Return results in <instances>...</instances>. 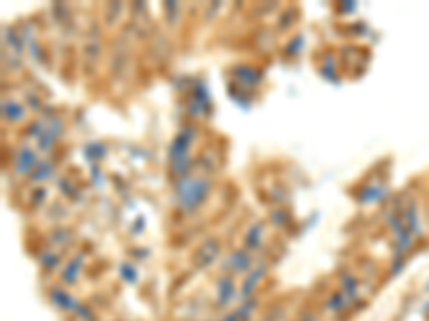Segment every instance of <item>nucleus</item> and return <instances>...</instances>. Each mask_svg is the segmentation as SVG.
Masks as SVG:
<instances>
[{"instance_id": "1", "label": "nucleus", "mask_w": 429, "mask_h": 321, "mask_svg": "<svg viewBox=\"0 0 429 321\" xmlns=\"http://www.w3.org/2000/svg\"><path fill=\"white\" fill-rule=\"evenodd\" d=\"M210 193H212V180L204 172H191L189 176L174 180L176 210L185 216L195 214L206 204Z\"/></svg>"}, {"instance_id": "2", "label": "nucleus", "mask_w": 429, "mask_h": 321, "mask_svg": "<svg viewBox=\"0 0 429 321\" xmlns=\"http://www.w3.org/2000/svg\"><path fill=\"white\" fill-rule=\"evenodd\" d=\"M195 139H198V129L193 124H183L176 131L174 139L170 141V148H168V170H170V176L174 180H178L183 176H189L193 172V165L198 163L195 156L191 154Z\"/></svg>"}, {"instance_id": "3", "label": "nucleus", "mask_w": 429, "mask_h": 321, "mask_svg": "<svg viewBox=\"0 0 429 321\" xmlns=\"http://www.w3.org/2000/svg\"><path fill=\"white\" fill-rule=\"evenodd\" d=\"M222 259H224V243L214 235L204 238L191 253V264L195 270H210L214 264H222Z\"/></svg>"}, {"instance_id": "4", "label": "nucleus", "mask_w": 429, "mask_h": 321, "mask_svg": "<svg viewBox=\"0 0 429 321\" xmlns=\"http://www.w3.org/2000/svg\"><path fill=\"white\" fill-rule=\"evenodd\" d=\"M337 285H339L337 289H341L343 296L350 300L352 310L361 308V306L365 304V298H363V293H361L363 281H361V274H359V272H354L352 268H341V270L337 272Z\"/></svg>"}, {"instance_id": "5", "label": "nucleus", "mask_w": 429, "mask_h": 321, "mask_svg": "<svg viewBox=\"0 0 429 321\" xmlns=\"http://www.w3.org/2000/svg\"><path fill=\"white\" fill-rule=\"evenodd\" d=\"M256 264H258V262H256V255H253L251 251H247V249H243V247H236V249H232V251L222 259L219 268H222V272H226V274H232V276H241V279H243Z\"/></svg>"}, {"instance_id": "6", "label": "nucleus", "mask_w": 429, "mask_h": 321, "mask_svg": "<svg viewBox=\"0 0 429 321\" xmlns=\"http://www.w3.org/2000/svg\"><path fill=\"white\" fill-rule=\"evenodd\" d=\"M185 112L191 116V118H204L212 112V103H210V93L206 88V84L202 79L193 82L191 86V95H189V101L185 105Z\"/></svg>"}, {"instance_id": "7", "label": "nucleus", "mask_w": 429, "mask_h": 321, "mask_svg": "<svg viewBox=\"0 0 429 321\" xmlns=\"http://www.w3.org/2000/svg\"><path fill=\"white\" fill-rule=\"evenodd\" d=\"M212 289H214V304L219 308H228L234 304V300H239V281L232 274L222 272L212 281Z\"/></svg>"}, {"instance_id": "8", "label": "nucleus", "mask_w": 429, "mask_h": 321, "mask_svg": "<svg viewBox=\"0 0 429 321\" xmlns=\"http://www.w3.org/2000/svg\"><path fill=\"white\" fill-rule=\"evenodd\" d=\"M39 165V156H37V150L22 144L18 150H13V156H11V168H13V174L18 178H30V174L35 172V168Z\"/></svg>"}, {"instance_id": "9", "label": "nucleus", "mask_w": 429, "mask_h": 321, "mask_svg": "<svg viewBox=\"0 0 429 321\" xmlns=\"http://www.w3.org/2000/svg\"><path fill=\"white\" fill-rule=\"evenodd\" d=\"M86 270V255L84 253H76L71 255L64 266L58 270V283L64 287H76L82 281V274Z\"/></svg>"}, {"instance_id": "10", "label": "nucleus", "mask_w": 429, "mask_h": 321, "mask_svg": "<svg viewBox=\"0 0 429 321\" xmlns=\"http://www.w3.org/2000/svg\"><path fill=\"white\" fill-rule=\"evenodd\" d=\"M268 274V266L264 262H258L239 283V300H249L256 298V291L260 289V285L264 283Z\"/></svg>"}, {"instance_id": "11", "label": "nucleus", "mask_w": 429, "mask_h": 321, "mask_svg": "<svg viewBox=\"0 0 429 321\" xmlns=\"http://www.w3.org/2000/svg\"><path fill=\"white\" fill-rule=\"evenodd\" d=\"M399 214H401V221H404V227L414 235V238H421L423 233V223H421V208H418V202L414 197H404V202L399 204Z\"/></svg>"}, {"instance_id": "12", "label": "nucleus", "mask_w": 429, "mask_h": 321, "mask_svg": "<svg viewBox=\"0 0 429 321\" xmlns=\"http://www.w3.org/2000/svg\"><path fill=\"white\" fill-rule=\"evenodd\" d=\"M264 243H266V221H253L247 225L245 233H243V240H241V247L251 251L253 255L258 251L264 249Z\"/></svg>"}, {"instance_id": "13", "label": "nucleus", "mask_w": 429, "mask_h": 321, "mask_svg": "<svg viewBox=\"0 0 429 321\" xmlns=\"http://www.w3.org/2000/svg\"><path fill=\"white\" fill-rule=\"evenodd\" d=\"M232 77L236 79V88L249 93L251 88H256L262 82V71L251 66V64H234L232 66Z\"/></svg>"}, {"instance_id": "14", "label": "nucleus", "mask_w": 429, "mask_h": 321, "mask_svg": "<svg viewBox=\"0 0 429 321\" xmlns=\"http://www.w3.org/2000/svg\"><path fill=\"white\" fill-rule=\"evenodd\" d=\"M47 298H50L52 306H54L56 310H60V313H74L76 304L80 302L74 293L69 291V287H64V285H60V283L47 289Z\"/></svg>"}, {"instance_id": "15", "label": "nucleus", "mask_w": 429, "mask_h": 321, "mask_svg": "<svg viewBox=\"0 0 429 321\" xmlns=\"http://www.w3.org/2000/svg\"><path fill=\"white\" fill-rule=\"evenodd\" d=\"M322 310H324L328 317L339 319V317H345V315L352 310V304H350V300L343 296L341 289H331V291L326 293V298H324Z\"/></svg>"}, {"instance_id": "16", "label": "nucleus", "mask_w": 429, "mask_h": 321, "mask_svg": "<svg viewBox=\"0 0 429 321\" xmlns=\"http://www.w3.org/2000/svg\"><path fill=\"white\" fill-rule=\"evenodd\" d=\"M101 52H103V41H101V33L99 30H93L86 35V41H84V49H82V60L86 66H93L99 58H101Z\"/></svg>"}, {"instance_id": "17", "label": "nucleus", "mask_w": 429, "mask_h": 321, "mask_svg": "<svg viewBox=\"0 0 429 321\" xmlns=\"http://www.w3.org/2000/svg\"><path fill=\"white\" fill-rule=\"evenodd\" d=\"M26 116H28V110H26V105H22L20 101H16V99H3V120L7 122V124H20V122H24L26 120Z\"/></svg>"}, {"instance_id": "18", "label": "nucleus", "mask_w": 429, "mask_h": 321, "mask_svg": "<svg viewBox=\"0 0 429 321\" xmlns=\"http://www.w3.org/2000/svg\"><path fill=\"white\" fill-rule=\"evenodd\" d=\"M387 195H389V187L384 182H378V180L365 185L363 191H356V199H359L361 204H376V202L384 199Z\"/></svg>"}, {"instance_id": "19", "label": "nucleus", "mask_w": 429, "mask_h": 321, "mask_svg": "<svg viewBox=\"0 0 429 321\" xmlns=\"http://www.w3.org/2000/svg\"><path fill=\"white\" fill-rule=\"evenodd\" d=\"M37 262L43 270L47 272H54V270H60L64 266V255L58 251V249H43L39 255H37Z\"/></svg>"}, {"instance_id": "20", "label": "nucleus", "mask_w": 429, "mask_h": 321, "mask_svg": "<svg viewBox=\"0 0 429 321\" xmlns=\"http://www.w3.org/2000/svg\"><path fill=\"white\" fill-rule=\"evenodd\" d=\"M71 238H74V233H71L69 227H64L62 223H56L54 229L47 233V243H50V249H56V247H64L71 243Z\"/></svg>"}, {"instance_id": "21", "label": "nucleus", "mask_w": 429, "mask_h": 321, "mask_svg": "<svg viewBox=\"0 0 429 321\" xmlns=\"http://www.w3.org/2000/svg\"><path fill=\"white\" fill-rule=\"evenodd\" d=\"M56 174V165H54V160L52 158H43V160H39V165L35 168V172L30 174V182L33 185H41V182H45V180H50L52 176Z\"/></svg>"}, {"instance_id": "22", "label": "nucleus", "mask_w": 429, "mask_h": 321, "mask_svg": "<svg viewBox=\"0 0 429 321\" xmlns=\"http://www.w3.org/2000/svg\"><path fill=\"white\" fill-rule=\"evenodd\" d=\"M258 308H260V300H258V298L241 300V302L234 306V310H236V315H239L241 321H251V319L256 317Z\"/></svg>"}, {"instance_id": "23", "label": "nucleus", "mask_w": 429, "mask_h": 321, "mask_svg": "<svg viewBox=\"0 0 429 321\" xmlns=\"http://www.w3.org/2000/svg\"><path fill=\"white\" fill-rule=\"evenodd\" d=\"M268 223H270L273 227H277V229H283V227H288V225L292 223V216H290L288 208H270V212H268Z\"/></svg>"}, {"instance_id": "24", "label": "nucleus", "mask_w": 429, "mask_h": 321, "mask_svg": "<svg viewBox=\"0 0 429 321\" xmlns=\"http://www.w3.org/2000/svg\"><path fill=\"white\" fill-rule=\"evenodd\" d=\"M125 9H127V7H125L122 3H108V5L103 7V24H105V26H116V24L120 22L118 18L125 13Z\"/></svg>"}, {"instance_id": "25", "label": "nucleus", "mask_w": 429, "mask_h": 321, "mask_svg": "<svg viewBox=\"0 0 429 321\" xmlns=\"http://www.w3.org/2000/svg\"><path fill=\"white\" fill-rule=\"evenodd\" d=\"M299 22V9L294 7V5H290V7H283V11H281V16H279V30H290L294 24Z\"/></svg>"}, {"instance_id": "26", "label": "nucleus", "mask_w": 429, "mask_h": 321, "mask_svg": "<svg viewBox=\"0 0 429 321\" xmlns=\"http://www.w3.org/2000/svg\"><path fill=\"white\" fill-rule=\"evenodd\" d=\"M71 315H74L78 321H97V315H95V308L91 306V304H86V302H78L76 304V308H74V313H71Z\"/></svg>"}, {"instance_id": "27", "label": "nucleus", "mask_w": 429, "mask_h": 321, "mask_svg": "<svg viewBox=\"0 0 429 321\" xmlns=\"http://www.w3.org/2000/svg\"><path fill=\"white\" fill-rule=\"evenodd\" d=\"M118 276L122 279V283H127V285H135L137 283V270H135V266L131 264V262H122L120 266H118Z\"/></svg>"}, {"instance_id": "28", "label": "nucleus", "mask_w": 429, "mask_h": 321, "mask_svg": "<svg viewBox=\"0 0 429 321\" xmlns=\"http://www.w3.org/2000/svg\"><path fill=\"white\" fill-rule=\"evenodd\" d=\"M406 266H408V257H404V255H391V262H389V279H397L404 270H406Z\"/></svg>"}, {"instance_id": "29", "label": "nucleus", "mask_w": 429, "mask_h": 321, "mask_svg": "<svg viewBox=\"0 0 429 321\" xmlns=\"http://www.w3.org/2000/svg\"><path fill=\"white\" fill-rule=\"evenodd\" d=\"M303 35H294L288 43L283 45V54L285 56H299L301 54V49H303Z\"/></svg>"}, {"instance_id": "30", "label": "nucleus", "mask_w": 429, "mask_h": 321, "mask_svg": "<svg viewBox=\"0 0 429 321\" xmlns=\"http://www.w3.org/2000/svg\"><path fill=\"white\" fill-rule=\"evenodd\" d=\"M105 154H108V148H105V144H101V141H93V144L86 146V156H88V160H101Z\"/></svg>"}, {"instance_id": "31", "label": "nucleus", "mask_w": 429, "mask_h": 321, "mask_svg": "<svg viewBox=\"0 0 429 321\" xmlns=\"http://www.w3.org/2000/svg\"><path fill=\"white\" fill-rule=\"evenodd\" d=\"M58 189L62 191V195H67V197H78V189H76V185H74V180H71L69 176H62V178H58Z\"/></svg>"}, {"instance_id": "32", "label": "nucleus", "mask_w": 429, "mask_h": 321, "mask_svg": "<svg viewBox=\"0 0 429 321\" xmlns=\"http://www.w3.org/2000/svg\"><path fill=\"white\" fill-rule=\"evenodd\" d=\"M164 16L168 24H176V18H181V5L178 3H164Z\"/></svg>"}, {"instance_id": "33", "label": "nucleus", "mask_w": 429, "mask_h": 321, "mask_svg": "<svg viewBox=\"0 0 429 321\" xmlns=\"http://www.w3.org/2000/svg\"><path fill=\"white\" fill-rule=\"evenodd\" d=\"M45 199H47V189H45V187H37V189L30 193V206H33V208H41Z\"/></svg>"}, {"instance_id": "34", "label": "nucleus", "mask_w": 429, "mask_h": 321, "mask_svg": "<svg viewBox=\"0 0 429 321\" xmlns=\"http://www.w3.org/2000/svg\"><path fill=\"white\" fill-rule=\"evenodd\" d=\"M294 321H320V317L314 308H303V310H299Z\"/></svg>"}, {"instance_id": "35", "label": "nucleus", "mask_w": 429, "mask_h": 321, "mask_svg": "<svg viewBox=\"0 0 429 321\" xmlns=\"http://www.w3.org/2000/svg\"><path fill=\"white\" fill-rule=\"evenodd\" d=\"M217 321H241V319H239V315H236V310H234V306H232V308H228Z\"/></svg>"}, {"instance_id": "36", "label": "nucleus", "mask_w": 429, "mask_h": 321, "mask_svg": "<svg viewBox=\"0 0 429 321\" xmlns=\"http://www.w3.org/2000/svg\"><path fill=\"white\" fill-rule=\"evenodd\" d=\"M337 11H339V13H354V11H356V5H354V3H343V5H337Z\"/></svg>"}, {"instance_id": "37", "label": "nucleus", "mask_w": 429, "mask_h": 321, "mask_svg": "<svg viewBox=\"0 0 429 321\" xmlns=\"http://www.w3.org/2000/svg\"><path fill=\"white\" fill-rule=\"evenodd\" d=\"M142 223H144V218H142V216H139V218L135 221V227H133V233H139L142 229H144V225H142Z\"/></svg>"}, {"instance_id": "38", "label": "nucleus", "mask_w": 429, "mask_h": 321, "mask_svg": "<svg viewBox=\"0 0 429 321\" xmlns=\"http://www.w3.org/2000/svg\"><path fill=\"white\" fill-rule=\"evenodd\" d=\"M423 315H425V317H429V302H427V304L423 306Z\"/></svg>"}, {"instance_id": "39", "label": "nucleus", "mask_w": 429, "mask_h": 321, "mask_svg": "<svg viewBox=\"0 0 429 321\" xmlns=\"http://www.w3.org/2000/svg\"><path fill=\"white\" fill-rule=\"evenodd\" d=\"M425 291H427V293H429V283H427V285H425Z\"/></svg>"}]
</instances>
